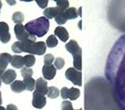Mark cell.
Wrapping results in <instances>:
<instances>
[{"label": "cell", "mask_w": 125, "mask_h": 110, "mask_svg": "<svg viewBox=\"0 0 125 110\" xmlns=\"http://www.w3.org/2000/svg\"><path fill=\"white\" fill-rule=\"evenodd\" d=\"M105 76L113 89L115 102L125 110V34L113 45L107 57Z\"/></svg>", "instance_id": "6da1fadb"}, {"label": "cell", "mask_w": 125, "mask_h": 110, "mask_svg": "<svg viewBox=\"0 0 125 110\" xmlns=\"http://www.w3.org/2000/svg\"><path fill=\"white\" fill-rule=\"evenodd\" d=\"M85 110H121L105 78L96 76L85 85Z\"/></svg>", "instance_id": "7a4b0ae2"}, {"label": "cell", "mask_w": 125, "mask_h": 110, "mask_svg": "<svg viewBox=\"0 0 125 110\" xmlns=\"http://www.w3.org/2000/svg\"><path fill=\"white\" fill-rule=\"evenodd\" d=\"M12 50L14 53H29V55L42 56L46 52V44L43 41L34 42L32 40L17 41L12 45Z\"/></svg>", "instance_id": "3957f363"}, {"label": "cell", "mask_w": 125, "mask_h": 110, "mask_svg": "<svg viewBox=\"0 0 125 110\" xmlns=\"http://www.w3.org/2000/svg\"><path fill=\"white\" fill-rule=\"evenodd\" d=\"M49 20L44 16H41L35 20L29 21L24 25L26 31L36 37H42L45 35L47 32L49 31Z\"/></svg>", "instance_id": "277c9868"}, {"label": "cell", "mask_w": 125, "mask_h": 110, "mask_svg": "<svg viewBox=\"0 0 125 110\" xmlns=\"http://www.w3.org/2000/svg\"><path fill=\"white\" fill-rule=\"evenodd\" d=\"M14 31L16 34V37L18 39V41H24V40H32L36 42V36L30 34L28 32L26 31L25 27L22 24H16Z\"/></svg>", "instance_id": "5b68a950"}, {"label": "cell", "mask_w": 125, "mask_h": 110, "mask_svg": "<svg viewBox=\"0 0 125 110\" xmlns=\"http://www.w3.org/2000/svg\"><path fill=\"white\" fill-rule=\"evenodd\" d=\"M65 78L70 80L74 85L82 86V73L75 68H68L65 71Z\"/></svg>", "instance_id": "8992f818"}, {"label": "cell", "mask_w": 125, "mask_h": 110, "mask_svg": "<svg viewBox=\"0 0 125 110\" xmlns=\"http://www.w3.org/2000/svg\"><path fill=\"white\" fill-rule=\"evenodd\" d=\"M32 104L35 108L37 109H42L46 105V98L45 96L40 95L36 92L33 93V100H32Z\"/></svg>", "instance_id": "52a82bcc"}, {"label": "cell", "mask_w": 125, "mask_h": 110, "mask_svg": "<svg viewBox=\"0 0 125 110\" xmlns=\"http://www.w3.org/2000/svg\"><path fill=\"white\" fill-rule=\"evenodd\" d=\"M36 93L42 96L47 95L48 92V86H47V81L42 78H39L36 80V85H35V91Z\"/></svg>", "instance_id": "ba28073f"}, {"label": "cell", "mask_w": 125, "mask_h": 110, "mask_svg": "<svg viewBox=\"0 0 125 110\" xmlns=\"http://www.w3.org/2000/svg\"><path fill=\"white\" fill-rule=\"evenodd\" d=\"M10 40L11 34L8 24L6 22H0V41L3 43H8Z\"/></svg>", "instance_id": "9c48e42d"}, {"label": "cell", "mask_w": 125, "mask_h": 110, "mask_svg": "<svg viewBox=\"0 0 125 110\" xmlns=\"http://www.w3.org/2000/svg\"><path fill=\"white\" fill-rule=\"evenodd\" d=\"M12 56L8 53H2L0 54V79L2 78L3 74L6 71V68L9 63H11Z\"/></svg>", "instance_id": "30bf717a"}, {"label": "cell", "mask_w": 125, "mask_h": 110, "mask_svg": "<svg viewBox=\"0 0 125 110\" xmlns=\"http://www.w3.org/2000/svg\"><path fill=\"white\" fill-rule=\"evenodd\" d=\"M65 49L68 53H70L72 55V57L79 55V54H82V49L79 46L78 42L74 39L69 40V42H67L65 44Z\"/></svg>", "instance_id": "8fae6325"}, {"label": "cell", "mask_w": 125, "mask_h": 110, "mask_svg": "<svg viewBox=\"0 0 125 110\" xmlns=\"http://www.w3.org/2000/svg\"><path fill=\"white\" fill-rule=\"evenodd\" d=\"M56 68L54 67V65L52 64V65H43V67H42V76H43V78L44 79H46V80H50V79H53L55 78V76H56Z\"/></svg>", "instance_id": "7c38bea8"}, {"label": "cell", "mask_w": 125, "mask_h": 110, "mask_svg": "<svg viewBox=\"0 0 125 110\" xmlns=\"http://www.w3.org/2000/svg\"><path fill=\"white\" fill-rule=\"evenodd\" d=\"M16 78V71L13 70V69H8V70H6L5 73L3 74L2 78H1V80H2L4 83H6V84H12V83L15 81Z\"/></svg>", "instance_id": "4fadbf2b"}, {"label": "cell", "mask_w": 125, "mask_h": 110, "mask_svg": "<svg viewBox=\"0 0 125 110\" xmlns=\"http://www.w3.org/2000/svg\"><path fill=\"white\" fill-rule=\"evenodd\" d=\"M54 35L59 37L60 40H62V42H66L69 38V34L68 32L66 31L65 28H63L62 26H58L55 30H54Z\"/></svg>", "instance_id": "5bb4252c"}, {"label": "cell", "mask_w": 125, "mask_h": 110, "mask_svg": "<svg viewBox=\"0 0 125 110\" xmlns=\"http://www.w3.org/2000/svg\"><path fill=\"white\" fill-rule=\"evenodd\" d=\"M60 13H61V10H60L59 8H57V7L46 8V9L43 11V16H44L45 18H47V19L49 20V19L55 18Z\"/></svg>", "instance_id": "9a60e30c"}, {"label": "cell", "mask_w": 125, "mask_h": 110, "mask_svg": "<svg viewBox=\"0 0 125 110\" xmlns=\"http://www.w3.org/2000/svg\"><path fill=\"white\" fill-rule=\"evenodd\" d=\"M11 64L14 68L17 69H21L23 68V57L19 56V55H15L12 56V59H11Z\"/></svg>", "instance_id": "2e32d148"}, {"label": "cell", "mask_w": 125, "mask_h": 110, "mask_svg": "<svg viewBox=\"0 0 125 110\" xmlns=\"http://www.w3.org/2000/svg\"><path fill=\"white\" fill-rule=\"evenodd\" d=\"M11 89L15 92V93H21L23 92L26 88H25V84L23 81L21 80H15L12 84H11Z\"/></svg>", "instance_id": "e0dca14e"}, {"label": "cell", "mask_w": 125, "mask_h": 110, "mask_svg": "<svg viewBox=\"0 0 125 110\" xmlns=\"http://www.w3.org/2000/svg\"><path fill=\"white\" fill-rule=\"evenodd\" d=\"M64 15L66 16V19L68 20H71V19H75V18H77L79 16L78 13H77V10H76V8H74V7H70V8H68L67 10H65L64 11Z\"/></svg>", "instance_id": "ac0fdd59"}, {"label": "cell", "mask_w": 125, "mask_h": 110, "mask_svg": "<svg viewBox=\"0 0 125 110\" xmlns=\"http://www.w3.org/2000/svg\"><path fill=\"white\" fill-rule=\"evenodd\" d=\"M36 62V59H35V57L33 56V55H26V56H24L23 57V64L27 67V68H30L32 67L34 64Z\"/></svg>", "instance_id": "d6986e66"}, {"label": "cell", "mask_w": 125, "mask_h": 110, "mask_svg": "<svg viewBox=\"0 0 125 110\" xmlns=\"http://www.w3.org/2000/svg\"><path fill=\"white\" fill-rule=\"evenodd\" d=\"M24 84H25V88L28 91H34L35 89V85H36V80L33 78H29V79H24L23 80Z\"/></svg>", "instance_id": "ffe728a7"}, {"label": "cell", "mask_w": 125, "mask_h": 110, "mask_svg": "<svg viewBox=\"0 0 125 110\" xmlns=\"http://www.w3.org/2000/svg\"><path fill=\"white\" fill-rule=\"evenodd\" d=\"M45 44H46V47H49V48L56 47L58 45V39H57V37L54 34H51V35H49L47 37L46 43Z\"/></svg>", "instance_id": "44dd1931"}, {"label": "cell", "mask_w": 125, "mask_h": 110, "mask_svg": "<svg viewBox=\"0 0 125 110\" xmlns=\"http://www.w3.org/2000/svg\"><path fill=\"white\" fill-rule=\"evenodd\" d=\"M60 95V90L55 87V86H51V87H48V92H47V96L50 98V99H57Z\"/></svg>", "instance_id": "7402d4cb"}, {"label": "cell", "mask_w": 125, "mask_h": 110, "mask_svg": "<svg viewBox=\"0 0 125 110\" xmlns=\"http://www.w3.org/2000/svg\"><path fill=\"white\" fill-rule=\"evenodd\" d=\"M80 97V90L78 88L75 87H71L69 88V95H68V99L70 101H76Z\"/></svg>", "instance_id": "603a6c76"}, {"label": "cell", "mask_w": 125, "mask_h": 110, "mask_svg": "<svg viewBox=\"0 0 125 110\" xmlns=\"http://www.w3.org/2000/svg\"><path fill=\"white\" fill-rule=\"evenodd\" d=\"M12 18H13V21L15 23L21 24V22H23V20H24V15L22 13H20V12H16V13H14Z\"/></svg>", "instance_id": "cb8c5ba5"}, {"label": "cell", "mask_w": 125, "mask_h": 110, "mask_svg": "<svg viewBox=\"0 0 125 110\" xmlns=\"http://www.w3.org/2000/svg\"><path fill=\"white\" fill-rule=\"evenodd\" d=\"M20 73H21V76L23 77V79H29V78H32L33 76V70L32 68H21L20 69Z\"/></svg>", "instance_id": "d4e9b609"}, {"label": "cell", "mask_w": 125, "mask_h": 110, "mask_svg": "<svg viewBox=\"0 0 125 110\" xmlns=\"http://www.w3.org/2000/svg\"><path fill=\"white\" fill-rule=\"evenodd\" d=\"M56 4H57V8H59L61 10V12H64L65 10H67L69 8V2L66 0L56 1Z\"/></svg>", "instance_id": "484cf974"}, {"label": "cell", "mask_w": 125, "mask_h": 110, "mask_svg": "<svg viewBox=\"0 0 125 110\" xmlns=\"http://www.w3.org/2000/svg\"><path fill=\"white\" fill-rule=\"evenodd\" d=\"M55 21L56 23H58L59 25H62L64 23H66L67 19H66V16L64 15V12H61L58 16L55 17Z\"/></svg>", "instance_id": "4316f807"}, {"label": "cell", "mask_w": 125, "mask_h": 110, "mask_svg": "<svg viewBox=\"0 0 125 110\" xmlns=\"http://www.w3.org/2000/svg\"><path fill=\"white\" fill-rule=\"evenodd\" d=\"M64 59L62 58H57L54 61V67L56 68V70H62L64 66Z\"/></svg>", "instance_id": "83f0119b"}, {"label": "cell", "mask_w": 125, "mask_h": 110, "mask_svg": "<svg viewBox=\"0 0 125 110\" xmlns=\"http://www.w3.org/2000/svg\"><path fill=\"white\" fill-rule=\"evenodd\" d=\"M61 108L62 110H75L73 109V106H72V103L69 102V101H63L61 104ZM77 110H83L82 108H79Z\"/></svg>", "instance_id": "f1b7e54d"}, {"label": "cell", "mask_w": 125, "mask_h": 110, "mask_svg": "<svg viewBox=\"0 0 125 110\" xmlns=\"http://www.w3.org/2000/svg\"><path fill=\"white\" fill-rule=\"evenodd\" d=\"M54 56L51 55V54H46L44 56V59H43V61L45 65H52V63L54 62Z\"/></svg>", "instance_id": "f546056e"}, {"label": "cell", "mask_w": 125, "mask_h": 110, "mask_svg": "<svg viewBox=\"0 0 125 110\" xmlns=\"http://www.w3.org/2000/svg\"><path fill=\"white\" fill-rule=\"evenodd\" d=\"M68 95H69V89L67 87H62V90H61L62 99H63L64 101H66V99H68Z\"/></svg>", "instance_id": "4dcf8cb0"}, {"label": "cell", "mask_w": 125, "mask_h": 110, "mask_svg": "<svg viewBox=\"0 0 125 110\" xmlns=\"http://www.w3.org/2000/svg\"><path fill=\"white\" fill-rule=\"evenodd\" d=\"M36 3L42 8V9H46L47 5H48V0H37Z\"/></svg>", "instance_id": "1f68e13d"}, {"label": "cell", "mask_w": 125, "mask_h": 110, "mask_svg": "<svg viewBox=\"0 0 125 110\" xmlns=\"http://www.w3.org/2000/svg\"><path fill=\"white\" fill-rule=\"evenodd\" d=\"M6 110H17V107H16L15 104L11 103V104H8V105H7Z\"/></svg>", "instance_id": "d6a6232c"}, {"label": "cell", "mask_w": 125, "mask_h": 110, "mask_svg": "<svg viewBox=\"0 0 125 110\" xmlns=\"http://www.w3.org/2000/svg\"><path fill=\"white\" fill-rule=\"evenodd\" d=\"M2 104V94H1V91H0V106Z\"/></svg>", "instance_id": "836d02e7"}, {"label": "cell", "mask_w": 125, "mask_h": 110, "mask_svg": "<svg viewBox=\"0 0 125 110\" xmlns=\"http://www.w3.org/2000/svg\"><path fill=\"white\" fill-rule=\"evenodd\" d=\"M0 110H6V109H5L3 106H0Z\"/></svg>", "instance_id": "e575fe53"}, {"label": "cell", "mask_w": 125, "mask_h": 110, "mask_svg": "<svg viewBox=\"0 0 125 110\" xmlns=\"http://www.w3.org/2000/svg\"><path fill=\"white\" fill-rule=\"evenodd\" d=\"M1 8H2V2L0 1V11H1Z\"/></svg>", "instance_id": "d590c367"}, {"label": "cell", "mask_w": 125, "mask_h": 110, "mask_svg": "<svg viewBox=\"0 0 125 110\" xmlns=\"http://www.w3.org/2000/svg\"><path fill=\"white\" fill-rule=\"evenodd\" d=\"M1 84H2V80L0 79V87H1Z\"/></svg>", "instance_id": "8d00e7d4"}]
</instances>
